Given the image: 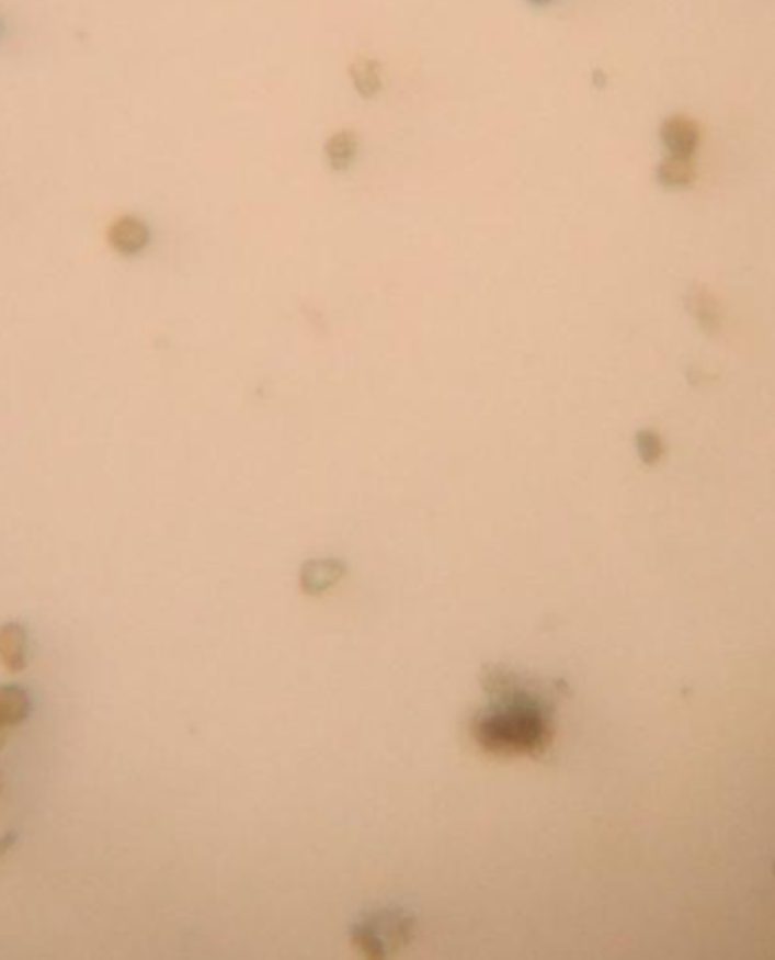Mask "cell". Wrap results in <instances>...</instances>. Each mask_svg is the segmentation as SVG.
Returning <instances> with one entry per match:
<instances>
[{
    "label": "cell",
    "instance_id": "cell-9",
    "mask_svg": "<svg viewBox=\"0 0 775 960\" xmlns=\"http://www.w3.org/2000/svg\"><path fill=\"white\" fill-rule=\"evenodd\" d=\"M658 180L666 187H685L694 180V163L689 157L671 155L658 169Z\"/></svg>",
    "mask_w": 775,
    "mask_h": 960
},
{
    "label": "cell",
    "instance_id": "cell-3",
    "mask_svg": "<svg viewBox=\"0 0 775 960\" xmlns=\"http://www.w3.org/2000/svg\"><path fill=\"white\" fill-rule=\"evenodd\" d=\"M662 142L671 155L692 157L700 142V127L687 116H671L662 125Z\"/></svg>",
    "mask_w": 775,
    "mask_h": 960
},
{
    "label": "cell",
    "instance_id": "cell-6",
    "mask_svg": "<svg viewBox=\"0 0 775 960\" xmlns=\"http://www.w3.org/2000/svg\"><path fill=\"white\" fill-rule=\"evenodd\" d=\"M32 711V700L25 688L8 684L0 686V722L8 726L21 724Z\"/></svg>",
    "mask_w": 775,
    "mask_h": 960
},
{
    "label": "cell",
    "instance_id": "cell-13",
    "mask_svg": "<svg viewBox=\"0 0 775 960\" xmlns=\"http://www.w3.org/2000/svg\"><path fill=\"white\" fill-rule=\"evenodd\" d=\"M0 792H3V772H0Z\"/></svg>",
    "mask_w": 775,
    "mask_h": 960
},
{
    "label": "cell",
    "instance_id": "cell-5",
    "mask_svg": "<svg viewBox=\"0 0 775 960\" xmlns=\"http://www.w3.org/2000/svg\"><path fill=\"white\" fill-rule=\"evenodd\" d=\"M343 575H345V566L341 561H331V558L309 561V564L301 568V588H305L309 595H318L329 586H333Z\"/></svg>",
    "mask_w": 775,
    "mask_h": 960
},
{
    "label": "cell",
    "instance_id": "cell-4",
    "mask_svg": "<svg viewBox=\"0 0 775 960\" xmlns=\"http://www.w3.org/2000/svg\"><path fill=\"white\" fill-rule=\"evenodd\" d=\"M0 664L10 673H21L27 666V632L19 622L0 626Z\"/></svg>",
    "mask_w": 775,
    "mask_h": 960
},
{
    "label": "cell",
    "instance_id": "cell-7",
    "mask_svg": "<svg viewBox=\"0 0 775 960\" xmlns=\"http://www.w3.org/2000/svg\"><path fill=\"white\" fill-rule=\"evenodd\" d=\"M356 148H358V142H356L354 132H350V129L335 132V135H331L324 144V155H327L329 167L333 171L350 169L352 161L356 159Z\"/></svg>",
    "mask_w": 775,
    "mask_h": 960
},
{
    "label": "cell",
    "instance_id": "cell-8",
    "mask_svg": "<svg viewBox=\"0 0 775 960\" xmlns=\"http://www.w3.org/2000/svg\"><path fill=\"white\" fill-rule=\"evenodd\" d=\"M350 78L363 98H375L381 91V66L377 59L356 57L350 64Z\"/></svg>",
    "mask_w": 775,
    "mask_h": 960
},
{
    "label": "cell",
    "instance_id": "cell-1",
    "mask_svg": "<svg viewBox=\"0 0 775 960\" xmlns=\"http://www.w3.org/2000/svg\"><path fill=\"white\" fill-rule=\"evenodd\" d=\"M515 690L517 692H509L505 698H501L505 711L490 715L479 726H475L477 741L483 743V747H509L515 752H533L535 747H543L545 722L543 715L537 713V700L531 702L520 688Z\"/></svg>",
    "mask_w": 775,
    "mask_h": 960
},
{
    "label": "cell",
    "instance_id": "cell-12",
    "mask_svg": "<svg viewBox=\"0 0 775 960\" xmlns=\"http://www.w3.org/2000/svg\"><path fill=\"white\" fill-rule=\"evenodd\" d=\"M533 5H547V3H551V0H531Z\"/></svg>",
    "mask_w": 775,
    "mask_h": 960
},
{
    "label": "cell",
    "instance_id": "cell-2",
    "mask_svg": "<svg viewBox=\"0 0 775 960\" xmlns=\"http://www.w3.org/2000/svg\"><path fill=\"white\" fill-rule=\"evenodd\" d=\"M110 246L125 257H134L148 248L150 227L137 216H121L107 229Z\"/></svg>",
    "mask_w": 775,
    "mask_h": 960
},
{
    "label": "cell",
    "instance_id": "cell-10",
    "mask_svg": "<svg viewBox=\"0 0 775 960\" xmlns=\"http://www.w3.org/2000/svg\"><path fill=\"white\" fill-rule=\"evenodd\" d=\"M8 738H10V734H8V724L0 722V749H3V747L8 745Z\"/></svg>",
    "mask_w": 775,
    "mask_h": 960
},
{
    "label": "cell",
    "instance_id": "cell-11",
    "mask_svg": "<svg viewBox=\"0 0 775 960\" xmlns=\"http://www.w3.org/2000/svg\"><path fill=\"white\" fill-rule=\"evenodd\" d=\"M12 843H14V834H8L3 840H0V858H3L5 849H8Z\"/></svg>",
    "mask_w": 775,
    "mask_h": 960
}]
</instances>
